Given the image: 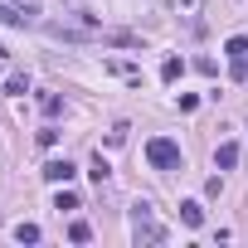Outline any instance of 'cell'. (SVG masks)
Wrapping results in <instances>:
<instances>
[{
	"instance_id": "cell-3",
	"label": "cell",
	"mask_w": 248,
	"mask_h": 248,
	"mask_svg": "<svg viewBox=\"0 0 248 248\" xmlns=\"http://www.w3.org/2000/svg\"><path fill=\"white\" fill-rule=\"evenodd\" d=\"M73 175H78V170H73L68 161H49V166H44V180H49V185H68Z\"/></svg>"
},
{
	"instance_id": "cell-7",
	"label": "cell",
	"mask_w": 248,
	"mask_h": 248,
	"mask_svg": "<svg viewBox=\"0 0 248 248\" xmlns=\"http://www.w3.org/2000/svg\"><path fill=\"white\" fill-rule=\"evenodd\" d=\"M170 10H175L180 20H190V25H195V20H200V10H204V0H170Z\"/></svg>"
},
{
	"instance_id": "cell-5",
	"label": "cell",
	"mask_w": 248,
	"mask_h": 248,
	"mask_svg": "<svg viewBox=\"0 0 248 248\" xmlns=\"http://www.w3.org/2000/svg\"><path fill=\"white\" fill-rule=\"evenodd\" d=\"M224 59H229V63H248V39H243V34H233V39L224 44Z\"/></svg>"
},
{
	"instance_id": "cell-11",
	"label": "cell",
	"mask_w": 248,
	"mask_h": 248,
	"mask_svg": "<svg viewBox=\"0 0 248 248\" xmlns=\"http://www.w3.org/2000/svg\"><path fill=\"white\" fill-rule=\"evenodd\" d=\"M39 107H44V117H59V112H63V97H59V93H44Z\"/></svg>"
},
{
	"instance_id": "cell-4",
	"label": "cell",
	"mask_w": 248,
	"mask_h": 248,
	"mask_svg": "<svg viewBox=\"0 0 248 248\" xmlns=\"http://www.w3.org/2000/svg\"><path fill=\"white\" fill-rule=\"evenodd\" d=\"M102 68H107V73H117V78H141V68H137L132 59H102Z\"/></svg>"
},
{
	"instance_id": "cell-13",
	"label": "cell",
	"mask_w": 248,
	"mask_h": 248,
	"mask_svg": "<svg viewBox=\"0 0 248 248\" xmlns=\"http://www.w3.org/2000/svg\"><path fill=\"white\" fill-rule=\"evenodd\" d=\"M88 175H93V180H97V185H102V180H107V175H112V170H107V161H102V151H97V156H93V170H88Z\"/></svg>"
},
{
	"instance_id": "cell-9",
	"label": "cell",
	"mask_w": 248,
	"mask_h": 248,
	"mask_svg": "<svg viewBox=\"0 0 248 248\" xmlns=\"http://www.w3.org/2000/svg\"><path fill=\"white\" fill-rule=\"evenodd\" d=\"M180 219H185L190 229H200V224H204V204H200V200H185V204H180Z\"/></svg>"
},
{
	"instance_id": "cell-16",
	"label": "cell",
	"mask_w": 248,
	"mask_h": 248,
	"mask_svg": "<svg viewBox=\"0 0 248 248\" xmlns=\"http://www.w3.org/2000/svg\"><path fill=\"white\" fill-rule=\"evenodd\" d=\"M5 93H10V97H20V93H30V83H25V73H20V78H10V83H5Z\"/></svg>"
},
{
	"instance_id": "cell-15",
	"label": "cell",
	"mask_w": 248,
	"mask_h": 248,
	"mask_svg": "<svg viewBox=\"0 0 248 248\" xmlns=\"http://www.w3.org/2000/svg\"><path fill=\"white\" fill-rule=\"evenodd\" d=\"M68 238H73V243H88V238H93V229H88V224H83V219H78V224H73V229H68Z\"/></svg>"
},
{
	"instance_id": "cell-17",
	"label": "cell",
	"mask_w": 248,
	"mask_h": 248,
	"mask_svg": "<svg viewBox=\"0 0 248 248\" xmlns=\"http://www.w3.org/2000/svg\"><path fill=\"white\" fill-rule=\"evenodd\" d=\"M107 141H112V146H122V141H127V122H117V127L107 132Z\"/></svg>"
},
{
	"instance_id": "cell-10",
	"label": "cell",
	"mask_w": 248,
	"mask_h": 248,
	"mask_svg": "<svg viewBox=\"0 0 248 248\" xmlns=\"http://www.w3.org/2000/svg\"><path fill=\"white\" fill-rule=\"evenodd\" d=\"M180 73H185V59H166V63H161V78H166V83H175Z\"/></svg>"
},
{
	"instance_id": "cell-2",
	"label": "cell",
	"mask_w": 248,
	"mask_h": 248,
	"mask_svg": "<svg viewBox=\"0 0 248 248\" xmlns=\"http://www.w3.org/2000/svg\"><path fill=\"white\" fill-rule=\"evenodd\" d=\"M146 161H151L156 170H175V166H180V146H175L170 137H151V141H146Z\"/></svg>"
},
{
	"instance_id": "cell-14",
	"label": "cell",
	"mask_w": 248,
	"mask_h": 248,
	"mask_svg": "<svg viewBox=\"0 0 248 248\" xmlns=\"http://www.w3.org/2000/svg\"><path fill=\"white\" fill-rule=\"evenodd\" d=\"M15 238H20V243H39V224H20Z\"/></svg>"
},
{
	"instance_id": "cell-8",
	"label": "cell",
	"mask_w": 248,
	"mask_h": 248,
	"mask_svg": "<svg viewBox=\"0 0 248 248\" xmlns=\"http://www.w3.org/2000/svg\"><path fill=\"white\" fill-rule=\"evenodd\" d=\"M214 166H219V170H233V166H238V146H233V141H224V146L214 151Z\"/></svg>"
},
{
	"instance_id": "cell-6",
	"label": "cell",
	"mask_w": 248,
	"mask_h": 248,
	"mask_svg": "<svg viewBox=\"0 0 248 248\" xmlns=\"http://www.w3.org/2000/svg\"><path fill=\"white\" fill-rule=\"evenodd\" d=\"M0 25H30V15L15 5V0H0Z\"/></svg>"
},
{
	"instance_id": "cell-18",
	"label": "cell",
	"mask_w": 248,
	"mask_h": 248,
	"mask_svg": "<svg viewBox=\"0 0 248 248\" xmlns=\"http://www.w3.org/2000/svg\"><path fill=\"white\" fill-rule=\"evenodd\" d=\"M39 146H59V127H44L39 132Z\"/></svg>"
},
{
	"instance_id": "cell-12",
	"label": "cell",
	"mask_w": 248,
	"mask_h": 248,
	"mask_svg": "<svg viewBox=\"0 0 248 248\" xmlns=\"http://www.w3.org/2000/svg\"><path fill=\"white\" fill-rule=\"evenodd\" d=\"M54 209H59V214H68V209H78V195H68V190H59V195H54Z\"/></svg>"
},
{
	"instance_id": "cell-1",
	"label": "cell",
	"mask_w": 248,
	"mask_h": 248,
	"mask_svg": "<svg viewBox=\"0 0 248 248\" xmlns=\"http://www.w3.org/2000/svg\"><path fill=\"white\" fill-rule=\"evenodd\" d=\"M132 233H137V243H166V229L156 224V214H151L146 200L132 204Z\"/></svg>"
}]
</instances>
